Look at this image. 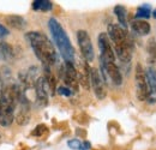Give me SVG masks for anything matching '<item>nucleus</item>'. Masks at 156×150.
Returning a JSON list of instances; mask_svg holds the SVG:
<instances>
[{
	"label": "nucleus",
	"mask_w": 156,
	"mask_h": 150,
	"mask_svg": "<svg viewBox=\"0 0 156 150\" xmlns=\"http://www.w3.org/2000/svg\"><path fill=\"white\" fill-rule=\"evenodd\" d=\"M100 64L102 67L103 76L106 73L115 85H120L122 83V76H121V72H120V70H119L115 62H100Z\"/></svg>",
	"instance_id": "12"
},
{
	"label": "nucleus",
	"mask_w": 156,
	"mask_h": 150,
	"mask_svg": "<svg viewBox=\"0 0 156 150\" xmlns=\"http://www.w3.org/2000/svg\"><path fill=\"white\" fill-rule=\"evenodd\" d=\"M131 28L132 30L140 35V36H145L150 33L151 28H150V24L147 22V20H143V19H135L132 23H131Z\"/></svg>",
	"instance_id": "15"
},
{
	"label": "nucleus",
	"mask_w": 156,
	"mask_h": 150,
	"mask_svg": "<svg viewBox=\"0 0 156 150\" xmlns=\"http://www.w3.org/2000/svg\"><path fill=\"white\" fill-rule=\"evenodd\" d=\"M89 78H90V83H91L93 90L96 95V97L100 100H103L107 95V90H106V83H105L102 75L100 73L98 69L93 67V69H90Z\"/></svg>",
	"instance_id": "8"
},
{
	"label": "nucleus",
	"mask_w": 156,
	"mask_h": 150,
	"mask_svg": "<svg viewBox=\"0 0 156 150\" xmlns=\"http://www.w3.org/2000/svg\"><path fill=\"white\" fill-rule=\"evenodd\" d=\"M13 56V48L6 42H0V58L4 60H10Z\"/></svg>",
	"instance_id": "18"
},
{
	"label": "nucleus",
	"mask_w": 156,
	"mask_h": 150,
	"mask_svg": "<svg viewBox=\"0 0 156 150\" xmlns=\"http://www.w3.org/2000/svg\"><path fill=\"white\" fill-rule=\"evenodd\" d=\"M43 132H47V127H46L44 125H39V126L35 129V131L33 132V134H34V136H42Z\"/></svg>",
	"instance_id": "23"
},
{
	"label": "nucleus",
	"mask_w": 156,
	"mask_h": 150,
	"mask_svg": "<svg viewBox=\"0 0 156 150\" xmlns=\"http://www.w3.org/2000/svg\"><path fill=\"white\" fill-rule=\"evenodd\" d=\"M151 16V10H150V6L149 5H143L140 6L138 10H137V13H136V18L138 19H148L149 17Z\"/></svg>",
	"instance_id": "21"
},
{
	"label": "nucleus",
	"mask_w": 156,
	"mask_h": 150,
	"mask_svg": "<svg viewBox=\"0 0 156 150\" xmlns=\"http://www.w3.org/2000/svg\"><path fill=\"white\" fill-rule=\"evenodd\" d=\"M77 41H78L79 49L82 52V55L84 56V59L88 62L93 61L95 54H94V48H93V43H91V40H90L89 34L85 30H78Z\"/></svg>",
	"instance_id": "7"
},
{
	"label": "nucleus",
	"mask_w": 156,
	"mask_h": 150,
	"mask_svg": "<svg viewBox=\"0 0 156 150\" xmlns=\"http://www.w3.org/2000/svg\"><path fill=\"white\" fill-rule=\"evenodd\" d=\"M98 48H100V62H115V54L112 48L111 41L107 34L101 33L98 35Z\"/></svg>",
	"instance_id": "6"
},
{
	"label": "nucleus",
	"mask_w": 156,
	"mask_h": 150,
	"mask_svg": "<svg viewBox=\"0 0 156 150\" xmlns=\"http://www.w3.org/2000/svg\"><path fill=\"white\" fill-rule=\"evenodd\" d=\"M53 7V4L48 0H35L33 2V9L35 11H43V12H47V11H51Z\"/></svg>",
	"instance_id": "19"
},
{
	"label": "nucleus",
	"mask_w": 156,
	"mask_h": 150,
	"mask_svg": "<svg viewBox=\"0 0 156 150\" xmlns=\"http://www.w3.org/2000/svg\"><path fill=\"white\" fill-rule=\"evenodd\" d=\"M64 82L67 85L70 90H78V77H77V70L73 64L71 62H65L64 67Z\"/></svg>",
	"instance_id": "11"
},
{
	"label": "nucleus",
	"mask_w": 156,
	"mask_h": 150,
	"mask_svg": "<svg viewBox=\"0 0 156 150\" xmlns=\"http://www.w3.org/2000/svg\"><path fill=\"white\" fill-rule=\"evenodd\" d=\"M58 93L60 95H64V96H71V94H72V91L67 87H60V88H58Z\"/></svg>",
	"instance_id": "24"
},
{
	"label": "nucleus",
	"mask_w": 156,
	"mask_h": 150,
	"mask_svg": "<svg viewBox=\"0 0 156 150\" xmlns=\"http://www.w3.org/2000/svg\"><path fill=\"white\" fill-rule=\"evenodd\" d=\"M135 84H136V96L139 101H147V78L145 71L140 64L136 65L135 71Z\"/></svg>",
	"instance_id": "9"
},
{
	"label": "nucleus",
	"mask_w": 156,
	"mask_h": 150,
	"mask_svg": "<svg viewBox=\"0 0 156 150\" xmlns=\"http://www.w3.org/2000/svg\"><path fill=\"white\" fill-rule=\"evenodd\" d=\"M147 51H148V60L150 62H154L156 60V42L154 38H150L148 41Z\"/></svg>",
	"instance_id": "20"
},
{
	"label": "nucleus",
	"mask_w": 156,
	"mask_h": 150,
	"mask_svg": "<svg viewBox=\"0 0 156 150\" xmlns=\"http://www.w3.org/2000/svg\"><path fill=\"white\" fill-rule=\"evenodd\" d=\"M83 148L89 149V148H90V143H89V142H84V147H83Z\"/></svg>",
	"instance_id": "26"
},
{
	"label": "nucleus",
	"mask_w": 156,
	"mask_h": 150,
	"mask_svg": "<svg viewBox=\"0 0 156 150\" xmlns=\"http://www.w3.org/2000/svg\"><path fill=\"white\" fill-rule=\"evenodd\" d=\"M15 120L18 125H27L30 120V105L25 95L23 94V89H20V101L15 109Z\"/></svg>",
	"instance_id": "5"
},
{
	"label": "nucleus",
	"mask_w": 156,
	"mask_h": 150,
	"mask_svg": "<svg viewBox=\"0 0 156 150\" xmlns=\"http://www.w3.org/2000/svg\"><path fill=\"white\" fill-rule=\"evenodd\" d=\"M48 84L44 79V77H39L35 82V93L36 98L40 106H47L48 103Z\"/></svg>",
	"instance_id": "13"
},
{
	"label": "nucleus",
	"mask_w": 156,
	"mask_h": 150,
	"mask_svg": "<svg viewBox=\"0 0 156 150\" xmlns=\"http://www.w3.org/2000/svg\"><path fill=\"white\" fill-rule=\"evenodd\" d=\"M27 40L29 41L34 53L39 58V60L43 64V66L51 67L58 60L57 51L53 43L49 41L44 34L40 31H30L25 35Z\"/></svg>",
	"instance_id": "1"
},
{
	"label": "nucleus",
	"mask_w": 156,
	"mask_h": 150,
	"mask_svg": "<svg viewBox=\"0 0 156 150\" xmlns=\"http://www.w3.org/2000/svg\"><path fill=\"white\" fill-rule=\"evenodd\" d=\"M20 88L15 84L6 85L0 93V125L10 126L15 119V109L20 101Z\"/></svg>",
	"instance_id": "2"
},
{
	"label": "nucleus",
	"mask_w": 156,
	"mask_h": 150,
	"mask_svg": "<svg viewBox=\"0 0 156 150\" xmlns=\"http://www.w3.org/2000/svg\"><path fill=\"white\" fill-rule=\"evenodd\" d=\"M67 145H69L72 150L83 149V145H82V143H80L79 139H70V141L67 142Z\"/></svg>",
	"instance_id": "22"
},
{
	"label": "nucleus",
	"mask_w": 156,
	"mask_h": 150,
	"mask_svg": "<svg viewBox=\"0 0 156 150\" xmlns=\"http://www.w3.org/2000/svg\"><path fill=\"white\" fill-rule=\"evenodd\" d=\"M114 13H115V16L118 17V20H119V23H120V27H121L124 30H126V28H127L126 9H125L124 6H121V5H117V6L114 7Z\"/></svg>",
	"instance_id": "17"
},
{
	"label": "nucleus",
	"mask_w": 156,
	"mask_h": 150,
	"mask_svg": "<svg viewBox=\"0 0 156 150\" xmlns=\"http://www.w3.org/2000/svg\"><path fill=\"white\" fill-rule=\"evenodd\" d=\"M9 34H10V31H9L4 25L0 24V38H4L5 36H7Z\"/></svg>",
	"instance_id": "25"
},
{
	"label": "nucleus",
	"mask_w": 156,
	"mask_h": 150,
	"mask_svg": "<svg viewBox=\"0 0 156 150\" xmlns=\"http://www.w3.org/2000/svg\"><path fill=\"white\" fill-rule=\"evenodd\" d=\"M89 73H90V67L87 62L80 64V69L77 70V77H78V83H80V85L84 89H89L90 88V78H89Z\"/></svg>",
	"instance_id": "14"
},
{
	"label": "nucleus",
	"mask_w": 156,
	"mask_h": 150,
	"mask_svg": "<svg viewBox=\"0 0 156 150\" xmlns=\"http://www.w3.org/2000/svg\"><path fill=\"white\" fill-rule=\"evenodd\" d=\"M5 23L13 28V29H17V30H23L27 25L25 23V19L20 16H17V15H11V16H6L5 17Z\"/></svg>",
	"instance_id": "16"
},
{
	"label": "nucleus",
	"mask_w": 156,
	"mask_h": 150,
	"mask_svg": "<svg viewBox=\"0 0 156 150\" xmlns=\"http://www.w3.org/2000/svg\"><path fill=\"white\" fill-rule=\"evenodd\" d=\"M147 78V101L153 105L156 103V72L153 67H148L145 71Z\"/></svg>",
	"instance_id": "10"
},
{
	"label": "nucleus",
	"mask_w": 156,
	"mask_h": 150,
	"mask_svg": "<svg viewBox=\"0 0 156 150\" xmlns=\"http://www.w3.org/2000/svg\"><path fill=\"white\" fill-rule=\"evenodd\" d=\"M108 38L114 45V51L117 53L118 58L122 62L131 61L133 45L131 42V38H129L126 30H124L120 25L117 24H109L108 25Z\"/></svg>",
	"instance_id": "3"
},
{
	"label": "nucleus",
	"mask_w": 156,
	"mask_h": 150,
	"mask_svg": "<svg viewBox=\"0 0 156 150\" xmlns=\"http://www.w3.org/2000/svg\"><path fill=\"white\" fill-rule=\"evenodd\" d=\"M48 27L51 30V34L53 36V40L60 51V54L64 58L65 62H71L73 64L75 61V49L71 45V41L67 36L66 31L64 28L60 25L58 20L55 18H51L48 22Z\"/></svg>",
	"instance_id": "4"
},
{
	"label": "nucleus",
	"mask_w": 156,
	"mask_h": 150,
	"mask_svg": "<svg viewBox=\"0 0 156 150\" xmlns=\"http://www.w3.org/2000/svg\"><path fill=\"white\" fill-rule=\"evenodd\" d=\"M153 17H154V18H156V10H154V11H153Z\"/></svg>",
	"instance_id": "27"
}]
</instances>
